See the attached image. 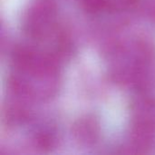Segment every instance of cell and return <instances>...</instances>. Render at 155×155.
<instances>
[{"instance_id":"obj_1","label":"cell","mask_w":155,"mask_h":155,"mask_svg":"<svg viewBox=\"0 0 155 155\" xmlns=\"http://www.w3.org/2000/svg\"><path fill=\"white\" fill-rule=\"evenodd\" d=\"M105 5V0H87L86 6L94 11L103 8Z\"/></svg>"}]
</instances>
